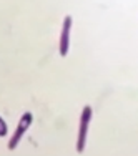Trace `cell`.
Returning a JSON list of instances; mask_svg holds the SVG:
<instances>
[{
	"mask_svg": "<svg viewBox=\"0 0 138 156\" xmlns=\"http://www.w3.org/2000/svg\"><path fill=\"white\" fill-rule=\"evenodd\" d=\"M70 30H72V17L67 15L63 20V27H62V35H60V42H58V51L62 57H67L70 48Z\"/></svg>",
	"mask_w": 138,
	"mask_h": 156,
	"instance_id": "cell-3",
	"label": "cell"
},
{
	"mask_svg": "<svg viewBox=\"0 0 138 156\" xmlns=\"http://www.w3.org/2000/svg\"><path fill=\"white\" fill-rule=\"evenodd\" d=\"M7 135V123L3 118H0V136H5Z\"/></svg>",
	"mask_w": 138,
	"mask_h": 156,
	"instance_id": "cell-4",
	"label": "cell"
},
{
	"mask_svg": "<svg viewBox=\"0 0 138 156\" xmlns=\"http://www.w3.org/2000/svg\"><path fill=\"white\" fill-rule=\"evenodd\" d=\"M32 121H33L32 113H28V111H27V113L22 115L20 121H18V126L15 128V133L12 135V138H10V141H9V150H15V148H17V144L20 143L22 136H24V135H25V131H27V129L30 128Z\"/></svg>",
	"mask_w": 138,
	"mask_h": 156,
	"instance_id": "cell-2",
	"label": "cell"
},
{
	"mask_svg": "<svg viewBox=\"0 0 138 156\" xmlns=\"http://www.w3.org/2000/svg\"><path fill=\"white\" fill-rule=\"evenodd\" d=\"M92 120V106H85L82 110V116H80V128H78V140H77V151L83 153L85 150V143H87V131H88V125Z\"/></svg>",
	"mask_w": 138,
	"mask_h": 156,
	"instance_id": "cell-1",
	"label": "cell"
}]
</instances>
